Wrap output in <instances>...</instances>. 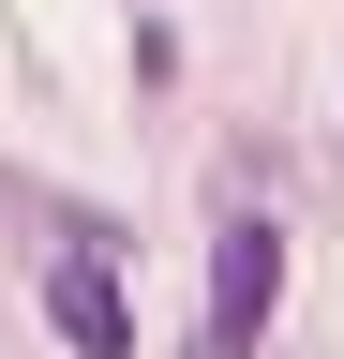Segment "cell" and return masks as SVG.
<instances>
[{"label":"cell","instance_id":"cell-1","mask_svg":"<svg viewBox=\"0 0 344 359\" xmlns=\"http://www.w3.org/2000/svg\"><path fill=\"white\" fill-rule=\"evenodd\" d=\"M270 299H284V240L254 210H225V240H209V359H254Z\"/></svg>","mask_w":344,"mask_h":359},{"label":"cell","instance_id":"cell-2","mask_svg":"<svg viewBox=\"0 0 344 359\" xmlns=\"http://www.w3.org/2000/svg\"><path fill=\"white\" fill-rule=\"evenodd\" d=\"M46 314H60L75 359H135V299H120L105 255H60V269H46Z\"/></svg>","mask_w":344,"mask_h":359}]
</instances>
